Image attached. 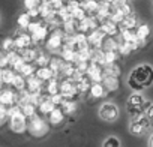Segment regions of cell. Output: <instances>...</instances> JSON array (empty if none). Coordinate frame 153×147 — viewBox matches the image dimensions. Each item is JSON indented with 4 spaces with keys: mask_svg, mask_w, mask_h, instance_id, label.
Masks as SVG:
<instances>
[{
    "mask_svg": "<svg viewBox=\"0 0 153 147\" xmlns=\"http://www.w3.org/2000/svg\"><path fill=\"white\" fill-rule=\"evenodd\" d=\"M152 3H153V0H152Z\"/></svg>",
    "mask_w": 153,
    "mask_h": 147,
    "instance_id": "cell-55",
    "label": "cell"
},
{
    "mask_svg": "<svg viewBox=\"0 0 153 147\" xmlns=\"http://www.w3.org/2000/svg\"><path fill=\"white\" fill-rule=\"evenodd\" d=\"M129 131H131V134H135V135H141V134H144L146 132V129L140 125V122H137V120H131V123H129Z\"/></svg>",
    "mask_w": 153,
    "mask_h": 147,
    "instance_id": "cell-34",
    "label": "cell"
},
{
    "mask_svg": "<svg viewBox=\"0 0 153 147\" xmlns=\"http://www.w3.org/2000/svg\"><path fill=\"white\" fill-rule=\"evenodd\" d=\"M137 24H138V18H137L135 14H132V15L125 17V20H123V23L120 24V27H122V29H137ZM122 29H120V30H122Z\"/></svg>",
    "mask_w": 153,
    "mask_h": 147,
    "instance_id": "cell-28",
    "label": "cell"
},
{
    "mask_svg": "<svg viewBox=\"0 0 153 147\" xmlns=\"http://www.w3.org/2000/svg\"><path fill=\"white\" fill-rule=\"evenodd\" d=\"M60 108H62V111H63L65 114H74V113L76 111V104H75V101L65 99V102L60 105Z\"/></svg>",
    "mask_w": 153,
    "mask_h": 147,
    "instance_id": "cell-31",
    "label": "cell"
},
{
    "mask_svg": "<svg viewBox=\"0 0 153 147\" xmlns=\"http://www.w3.org/2000/svg\"><path fill=\"white\" fill-rule=\"evenodd\" d=\"M36 77H38L39 80H42L44 83H48L50 80L56 78V77H54V72H53V69H51L50 66L38 68V69H36Z\"/></svg>",
    "mask_w": 153,
    "mask_h": 147,
    "instance_id": "cell-13",
    "label": "cell"
},
{
    "mask_svg": "<svg viewBox=\"0 0 153 147\" xmlns=\"http://www.w3.org/2000/svg\"><path fill=\"white\" fill-rule=\"evenodd\" d=\"M63 119H65V113L62 111L60 107H57V108L48 116V122H50L51 125H60V123L63 122Z\"/></svg>",
    "mask_w": 153,
    "mask_h": 147,
    "instance_id": "cell-23",
    "label": "cell"
},
{
    "mask_svg": "<svg viewBox=\"0 0 153 147\" xmlns=\"http://www.w3.org/2000/svg\"><path fill=\"white\" fill-rule=\"evenodd\" d=\"M50 60H51V57H48L45 53H42V51H39V54H38V59H36V65L39 66V68H42V66H48L50 65Z\"/></svg>",
    "mask_w": 153,
    "mask_h": 147,
    "instance_id": "cell-37",
    "label": "cell"
},
{
    "mask_svg": "<svg viewBox=\"0 0 153 147\" xmlns=\"http://www.w3.org/2000/svg\"><path fill=\"white\" fill-rule=\"evenodd\" d=\"M65 36H66V33H65L63 29H62V30H60V29H54V30L51 32L48 41H47V48H48L51 53H57V51L63 50Z\"/></svg>",
    "mask_w": 153,
    "mask_h": 147,
    "instance_id": "cell-2",
    "label": "cell"
},
{
    "mask_svg": "<svg viewBox=\"0 0 153 147\" xmlns=\"http://www.w3.org/2000/svg\"><path fill=\"white\" fill-rule=\"evenodd\" d=\"M105 92H107V89L104 87L102 83H93L92 87H90V95H92V98H95V99L104 98V96H105Z\"/></svg>",
    "mask_w": 153,
    "mask_h": 147,
    "instance_id": "cell-21",
    "label": "cell"
},
{
    "mask_svg": "<svg viewBox=\"0 0 153 147\" xmlns=\"http://www.w3.org/2000/svg\"><path fill=\"white\" fill-rule=\"evenodd\" d=\"M44 2H48V0H39V3H44Z\"/></svg>",
    "mask_w": 153,
    "mask_h": 147,
    "instance_id": "cell-53",
    "label": "cell"
},
{
    "mask_svg": "<svg viewBox=\"0 0 153 147\" xmlns=\"http://www.w3.org/2000/svg\"><path fill=\"white\" fill-rule=\"evenodd\" d=\"M48 33H50V29H48V26H45V24H42L33 35H32V39H33V42H44L47 38H50L48 36Z\"/></svg>",
    "mask_w": 153,
    "mask_h": 147,
    "instance_id": "cell-17",
    "label": "cell"
},
{
    "mask_svg": "<svg viewBox=\"0 0 153 147\" xmlns=\"http://www.w3.org/2000/svg\"><path fill=\"white\" fill-rule=\"evenodd\" d=\"M119 56H120L119 51H105V60H107V65H108V63H117Z\"/></svg>",
    "mask_w": 153,
    "mask_h": 147,
    "instance_id": "cell-41",
    "label": "cell"
},
{
    "mask_svg": "<svg viewBox=\"0 0 153 147\" xmlns=\"http://www.w3.org/2000/svg\"><path fill=\"white\" fill-rule=\"evenodd\" d=\"M105 2H108V3H111V5H113V2H114V0H105Z\"/></svg>",
    "mask_w": 153,
    "mask_h": 147,
    "instance_id": "cell-52",
    "label": "cell"
},
{
    "mask_svg": "<svg viewBox=\"0 0 153 147\" xmlns=\"http://www.w3.org/2000/svg\"><path fill=\"white\" fill-rule=\"evenodd\" d=\"M146 116L150 119V120H153V102L150 104V107L146 110Z\"/></svg>",
    "mask_w": 153,
    "mask_h": 147,
    "instance_id": "cell-50",
    "label": "cell"
},
{
    "mask_svg": "<svg viewBox=\"0 0 153 147\" xmlns=\"http://www.w3.org/2000/svg\"><path fill=\"white\" fill-rule=\"evenodd\" d=\"M135 50H138L137 44L125 42V41H122V42L119 44V53H120V56H128V54H131V53L135 51Z\"/></svg>",
    "mask_w": 153,
    "mask_h": 147,
    "instance_id": "cell-24",
    "label": "cell"
},
{
    "mask_svg": "<svg viewBox=\"0 0 153 147\" xmlns=\"http://www.w3.org/2000/svg\"><path fill=\"white\" fill-rule=\"evenodd\" d=\"M99 117L105 122H114L119 117V108L113 102H105L99 108Z\"/></svg>",
    "mask_w": 153,
    "mask_h": 147,
    "instance_id": "cell-6",
    "label": "cell"
},
{
    "mask_svg": "<svg viewBox=\"0 0 153 147\" xmlns=\"http://www.w3.org/2000/svg\"><path fill=\"white\" fill-rule=\"evenodd\" d=\"M76 2H80V3H81V2H83V0H76Z\"/></svg>",
    "mask_w": 153,
    "mask_h": 147,
    "instance_id": "cell-54",
    "label": "cell"
},
{
    "mask_svg": "<svg viewBox=\"0 0 153 147\" xmlns=\"http://www.w3.org/2000/svg\"><path fill=\"white\" fill-rule=\"evenodd\" d=\"M56 108H57V107H56V104L51 101V96H50V98H47L45 101H42V102L39 104V107H38L39 113H41V114H44V116H50Z\"/></svg>",
    "mask_w": 153,
    "mask_h": 147,
    "instance_id": "cell-14",
    "label": "cell"
},
{
    "mask_svg": "<svg viewBox=\"0 0 153 147\" xmlns=\"http://www.w3.org/2000/svg\"><path fill=\"white\" fill-rule=\"evenodd\" d=\"M0 77H2V83H3V84H11V86H12V83H14V80H15V77H17V72H15L14 69L6 68V69H2Z\"/></svg>",
    "mask_w": 153,
    "mask_h": 147,
    "instance_id": "cell-20",
    "label": "cell"
},
{
    "mask_svg": "<svg viewBox=\"0 0 153 147\" xmlns=\"http://www.w3.org/2000/svg\"><path fill=\"white\" fill-rule=\"evenodd\" d=\"M41 3H39V0H24V8L27 11L33 9V8H38Z\"/></svg>",
    "mask_w": 153,
    "mask_h": 147,
    "instance_id": "cell-44",
    "label": "cell"
},
{
    "mask_svg": "<svg viewBox=\"0 0 153 147\" xmlns=\"http://www.w3.org/2000/svg\"><path fill=\"white\" fill-rule=\"evenodd\" d=\"M15 39V47L17 50H26L32 45L33 39H32V35L30 33H17V36L14 38Z\"/></svg>",
    "mask_w": 153,
    "mask_h": 147,
    "instance_id": "cell-11",
    "label": "cell"
},
{
    "mask_svg": "<svg viewBox=\"0 0 153 147\" xmlns=\"http://www.w3.org/2000/svg\"><path fill=\"white\" fill-rule=\"evenodd\" d=\"M76 56H78V53L74 51V50H68V48H63L62 50V54H60V57L66 63H75L76 62Z\"/></svg>",
    "mask_w": 153,
    "mask_h": 147,
    "instance_id": "cell-29",
    "label": "cell"
},
{
    "mask_svg": "<svg viewBox=\"0 0 153 147\" xmlns=\"http://www.w3.org/2000/svg\"><path fill=\"white\" fill-rule=\"evenodd\" d=\"M126 3H128V0H114L113 6H114V8H122V6L126 5Z\"/></svg>",
    "mask_w": 153,
    "mask_h": 147,
    "instance_id": "cell-49",
    "label": "cell"
},
{
    "mask_svg": "<svg viewBox=\"0 0 153 147\" xmlns=\"http://www.w3.org/2000/svg\"><path fill=\"white\" fill-rule=\"evenodd\" d=\"M119 41L116 38H111V36H107L104 44H102V50L104 51H119Z\"/></svg>",
    "mask_w": 153,
    "mask_h": 147,
    "instance_id": "cell-22",
    "label": "cell"
},
{
    "mask_svg": "<svg viewBox=\"0 0 153 147\" xmlns=\"http://www.w3.org/2000/svg\"><path fill=\"white\" fill-rule=\"evenodd\" d=\"M3 51L5 53H11V51H15V39H12V38H6L5 41H3Z\"/></svg>",
    "mask_w": 153,
    "mask_h": 147,
    "instance_id": "cell-38",
    "label": "cell"
},
{
    "mask_svg": "<svg viewBox=\"0 0 153 147\" xmlns=\"http://www.w3.org/2000/svg\"><path fill=\"white\" fill-rule=\"evenodd\" d=\"M107 36H111V38H116L120 35V26L113 23L111 20H107L104 23H101V27H99Z\"/></svg>",
    "mask_w": 153,
    "mask_h": 147,
    "instance_id": "cell-9",
    "label": "cell"
},
{
    "mask_svg": "<svg viewBox=\"0 0 153 147\" xmlns=\"http://www.w3.org/2000/svg\"><path fill=\"white\" fill-rule=\"evenodd\" d=\"M102 84H104V87L108 92H114V90L119 89V78L117 77H113V75H107V74H105Z\"/></svg>",
    "mask_w": 153,
    "mask_h": 147,
    "instance_id": "cell-19",
    "label": "cell"
},
{
    "mask_svg": "<svg viewBox=\"0 0 153 147\" xmlns=\"http://www.w3.org/2000/svg\"><path fill=\"white\" fill-rule=\"evenodd\" d=\"M45 92H47L50 96L60 93V83H59V80H57V78L50 80V81L47 83V86H45Z\"/></svg>",
    "mask_w": 153,
    "mask_h": 147,
    "instance_id": "cell-26",
    "label": "cell"
},
{
    "mask_svg": "<svg viewBox=\"0 0 153 147\" xmlns=\"http://www.w3.org/2000/svg\"><path fill=\"white\" fill-rule=\"evenodd\" d=\"M86 75H87V77H89L93 83H102V81H104V77H105L104 66L96 65V63H90L89 71H87Z\"/></svg>",
    "mask_w": 153,
    "mask_h": 147,
    "instance_id": "cell-7",
    "label": "cell"
},
{
    "mask_svg": "<svg viewBox=\"0 0 153 147\" xmlns=\"http://www.w3.org/2000/svg\"><path fill=\"white\" fill-rule=\"evenodd\" d=\"M29 131L33 137H42L48 132V123L39 117L38 114L30 117V122H29Z\"/></svg>",
    "mask_w": 153,
    "mask_h": 147,
    "instance_id": "cell-3",
    "label": "cell"
},
{
    "mask_svg": "<svg viewBox=\"0 0 153 147\" xmlns=\"http://www.w3.org/2000/svg\"><path fill=\"white\" fill-rule=\"evenodd\" d=\"M119 9H120V11L125 14V17H128V15H132V14H134V12H132V8H131V5H128V3H126V5H123L122 8H119Z\"/></svg>",
    "mask_w": 153,
    "mask_h": 147,
    "instance_id": "cell-47",
    "label": "cell"
},
{
    "mask_svg": "<svg viewBox=\"0 0 153 147\" xmlns=\"http://www.w3.org/2000/svg\"><path fill=\"white\" fill-rule=\"evenodd\" d=\"M149 147H153V134H152V137L149 140Z\"/></svg>",
    "mask_w": 153,
    "mask_h": 147,
    "instance_id": "cell-51",
    "label": "cell"
},
{
    "mask_svg": "<svg viewBox=\"0 0 153 147\" xmlns=\"http://www.w3.org/2000/svg\"><path fill=\"white\" fill-rule=\"evenodd\" d=\"M8 66H9V59H8V54L3 51L2 59H0V68H2V69H6Z\"/></svg>",
    "mask_w": 153,
    "mask_h": 147,
    "instance_id": "cell-46",
    "label": "cell"
},
{
    "mask_svg": "<svg viewBox=\"0 0 153 147\" xmlns=\"http://www.w3.org/2000/svg\"><path fill=\"white\" fill-rule=\"evenodd\" d=\"M104 71L107 75H113V77H119L120 74H122V69L117 63H108L104 66Z\"/></svg>",
    "mask_w": 153,
    "mask_h": 147,
    "instance_id": "cell-30",
    "label": "cell"
},
{
    "mask_svg": "<svg viewBox=\"0 0 153 147\" xmlns=\"http://www.w3.org/2000/svg\"><path fill=\"white\" fill-rule=\"evenodd\" d=\"M51 101L56 104V107H60V105L65 102V98H63L62 93H57V95H53V96H51Z\"/></svg>",
    "mask_w": 153,
    "mask_h": 147,
    "instance_id": "cell-45",
    "label": "cell"
},
{
    "mask_svg": "<svg viewBox=\"0 0 153 147\" xmlns=\"http://www.w3.org/2000/svg\"><path fill=\"white\" fill-rule=\"evenodd\" d=\"M20 74H21V75H24L26 78H29V77H32V75H35V74H36V68L32 63H26V66L23 68V71Z\"/></svg>",
    "mask_w": 153,
    "mask_h": 147,
    "instance_id": "cell-40",
    "label": "cell"
},
{
    "mask_svg": "<svg viewBox=\"0 0 153 147\" xmlns=\"http://www.w3.org/2000/svg\"><path fill=\"white\" fill-rule=\"evenodd\" d=\"M87 36H89V44H90V47H93V48H102V44H104V41H105V38H107V35H105L101 29L93 30V32L89 33Z\"/></svg>",
    "mask_w": 153,
    "mask_h": 147,
    "instance_id": "cell-8",
    "label": "cell"
},
{
    "mask_svg": "<svg viewBox=\"0 0 153 147\" xmlns=\"http://www.w3.org/2000/svg\"><path fill=\"white\" fill-rule=\"evenodd\" d=\"M42 84H44V81L36 77V74L27 78V90L30 93H42V92H45V87Z\"/></svg>",
    "mask_w": 153,
    "mask_h": 147,
    "instance_id": "cell-10",
    "label": "cell"
},
{
    "mask_svg": "<svg viewBox=\"0 0 153 147\" xmlns=\"http://www.w3.org/2000/svg\"><path fill=\"white\" fill-rule=\"evenodd\" d=\"M21 108H23V113H24V116H26L27 119H30V117L36 116V105H35V104L29 102V104L23 105Z\"/></svg>",
    "mask_w": 153,
    "mask_h": 147,
    "instance_id": "cell-35",
    "label": "cell"
},
{
    "mask_svg": "<svg viewBox=\"0 0 153 147\" xmlns=\"http://www.w3.org/2000/svg\"><path fill=\"white\" fill-rule=\"evenodd\" d=\"M42 24H44V21H32L30 26H29V29H27V32H29L30 35H33V33H35Z\"/></svg>",
    "mask_w": 153,
    "mask_h": 147,
    "instance_id": "cell-43",
    "label": "cell"
},
{
    "mask_svg": "<svg viewBox=\"0 0 153 147\" xmlns=\"http://www.w3.org/2000/svg\"><path fill=\"white\" fill-rule=\"evenodd\" d=\"M72 17H74L75 21H81V20H84L87 17V12H86V9H83L81 6H78V8L72 9Z\"/></svg>",
    "mask_w": 153,
    "mask_h": 147,
    "instance_id": "cell-36",
    "label": "cell"
},
{
    "mask_svg": "<svg viewBox=\"0 0 153 147\" xmlns=\"http://www.w3.org/2000/svg\"><path fill=\"white\" fill-rule=\"evenodd\" d=\"M102 147H120V140L117 137H108L104 141Z\"/></svg>",
    "mask_w": 153,
    "mask_h": 147,
    "instance_id": "cell-42",
    "label": "cell"
},
{
    "mask_svg": "<svg viewBox=\"0 0 153 147\" xmlns=\"http://www.w3.org/2000/svg\"><path fill=\"white\" fill-rule=\"evenodd\" d=\"M128 84L131 89L140 92L144 87L153 84V68L150 65H138L128 77Z\"/></svg>",
    "mask_w": 153,
    "mask_h": 147,
    "instance_id": "cell-1",
    "label": "cell"
},
{
    "mask_svg": "<svg viewBox=\"0 0 153 147\" xmlns=\"http://www.w3.org/2000/svg\"><path fill=\"white\" fill-rule=\"evenodd\" d=\"M17 23H18V27L20 29H29V26L32 23V17L29 15V12H24V14H21L18 17Z\"/></svg>",
    "mask_w": 153,
    "mask_h": 147,
    "instance_id": "cell-33",
    "label": "cell"
},
{
    "mask_svg": "<svg viewBox=\"0 0 153 147\" xmlns=\"http://www.w3.org/2000/svg\"><path fill=\"white\" fill-rule=\"evenodd\" d=\"M120 36H122V41H125V42H132V44H135V42L138 41L137 29H122V30H120Z\"/></svg>",
    "mask_w": 153,
    "mask_h": 147,
    "instance_id": "cell-18",
    "label": "cell"
},
{
    "mask_svg": "<svg viewBox=\"0 0 153 147\" xmlns=\"http://www.w3.org/2000/svg\"><path fill=\"white\" fill-rule=\"evenodd\" d=\"M17 99H18V92H12L8 89H5L2 92V95H0V102H2V105H6V107L15 105Z\"/></svg>",
    "mask_w": 153,
    "mask_h": 147,
    "instance_id": "cell-12",
    "label": "cell"
},
{
    "mask_svg": "<svg viewBox=\"0 0 153 147\" xmlns=\"http://www.w3.org/2000/svg\"><path fill=\"white\" fill-rule=\"evenodd\" d=\"M18 51H20L21 57L26 60V63H35L36 59H38V54H39V51L32 48V47H29L26 50H18Z\"/></svg>",
    "mask_w": 153,
    "mask_h": 147,
    "instance_id": "cell-16",
    "label": "cell"
},
{
    "mask_svg": "<svg viewBox=\"0 0 153 147\" xmlns=\"http://www.w3.org/2000/svg\"><path fill=\"white\" fill-rule=\"evenodd\" d=\"M128 104H131V105H143L144 104V98L140 93H132L128 98Z\"/></svg>",
    "mask_w": 153,
    "mask_h": 147,
    "instance_id": "cell-39",
    "label": "cell"
},
{
    "mask_svg": "<svg viewBox=\"0 0 153 147\" xmlns=\"http://www.w3.org/2000/svg\"><path fill=\"white\" fill-rule=\"evenodd\" d=\"M9 128H11V131H14L17 134H21L26 129H29L27 117L24 116V113H18V114L11 116L9 117Z\"/></svg>",
    "mask_w": 153,
    "mask_h": 147,
    "instance_id": "cell-5",
    "label": "cell"
},
{
    "mask_svg": "<svg viewBox=\"0 0 153 147\" xmlns=\"http://www.w3.org/2000/svg\"><path fill=\"white\" fill-rule=\"evenodd\" d=\"M137 35H138V39L141 41H147L149 36H150V27L147 24H140L137 27Z\"/></svg>",
    "mask_w": 153,
    "mask_h": 147,
    "instance_id": "cell-32",
    "label": "cell"
},
{
    "mask_svg": "<svg viewBox=\"0 0 153 147\" xmlns=\"http://www.w3.org/2000/svg\"><path fill=\"white\" fill-rule=\"evenodd\" d=\"M92 63H96V65H101V66L107 65L105 51L102 48H95V53H93V57H92Z\"/></svg>",
    "mask_w": 153,
    "mask_h": 147,
    "instance_id": "cell-27",
    "label": "cell"
},
{
    "mask_svg": "<svg viewBox=\"0 0 153 147\" xmlns=\"http://www.w3.org/2000/svg\"><path fill=\"white\" fill-rule=\"evenodd\" d=\"M65 60L62 59V57H51V60H50V68L53 69V72H54V77L57 78L59 77V74H62V71H63V68H65Z\"/></svg>",
    "mask_w": 153,
    "mask_h": 147,
    "instance_id": "cell-15",
    "label": "cell"
},
{
    "mask_svg": "<svg viewBox=\"0 0 153 147\" xmlns=\"http://www.w3.org/2000/svg\"><path fill=\"white\" fill-rule=\"evenodd\" d=\"M29 12V15L32 17V18H36V17H41V11H39V6L38 8H33V9H30V11H27Z\"/></svg>",
    "mask_w": 153,
    "mask_h": 147,
    "instance_id": "cell-48",
    "label": "cell"
},
{
    "mask_svg": "<svg viewBox=\"0 0 153 147\" xmlns=\"http://www.w3.org/2000/svg\"><path fill=\"white\" fill-rule=\"evenodd\" d=\"M12 87L15 89V92H21V90H26L27 89V78L21 74H17V77L12 83Z\"/></svg>",
    "mask_w": 153,
    "mask_h": 147,
    "instance_id": "cell-25",
    "label": "cell"
},
{
    "mask_svg": "<svg viewBox=\"0 0 153 147\" xmlns=\"http://www.w3.org/2000/svg\"><path fill=\"white\" fill-rule=\"evenodd\" d=\"M60 93L63 95L65 99H71V101H74L76 96L80 95L78 89H76V83L72 81L71 78H65L60 83Z\"/></svg>",
    "mask_w": 153,
    "mask_h": 147,
    "instance_id": "cell-4",
    "label": "cell"
}]
</instances>
